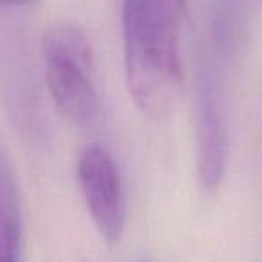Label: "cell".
<instances>
[{
    "mask_svg": "<svg viewBox=\"0 0 262 262\" xmlns=\"http://www.w3.org/2000/svg\"><path fill=\"white\" fill-rule=\"evenodd\" d=\"M45 81L58 110L69 120L88 124L99 113L94 84V51L83 29L58 24L43 36Z\"/></svg>",
    "mask_w": 262,
    "mask_h": 262,
    "instance_id": "7a4b0ae2",
    "label": "cell"
},
{
    "mask_svg": "<svg viewBox=\"0 0 262 262\" xmlns=\"http://www.w3.org/2000/svg\"><path fill=\"white\" fill-rule=\"evenodd\" d=\"M33 0H0V9L4 8H18V6L31 4Z\"/></svg>",
    "mask_w": 262,
    "mask_h": 262,
    "instance_id": "8992f818",
    "label": "cell"
},
{
    "mask_svg": "<svg viewBox=\"0 0 262 262\" xmlns=\"http://www.w3.org/2000/svg\"><path fill=\"white\" fill-rule=\"evenodd\" d=\"M198 167L205 189H219L228 164V129L215 86L205 81L196 99Z\"/></svg>",
    "mask_w": 262,
    "mask_h": 262,
    "instance_id": "277c9868",
    "label": "cell"
},
{
    "mask_svg": "<svg viewBox=\"0 0 262 262\" xmlns=\"http://www.w3.org/2000/svg\"><path fill=\"white\" fill-rule=\"evenodd\" d=\"M81 192L101 237L110 244L120 241L126 228L127 205L113 157L101 146H88L77 164Z\"/></svg>",
    "mask_w": 262,
    "mask_h": 262,
    "instance_id": "3957f363",
    "label": "cell"
},
{
    "mask_svg": "<svg viewBox=\"0 0 262 262\" xmlns=\"http://www.w3.org/2000/svg\"><path fill=\"white\" fill-rule=\"evenodd\" d=\"M185 11L187 0L122 2L126 84L137 108L151 119H167L180 102Z\"/></svg>",
    "mask_w": 262,
    "mask_h": 262,
    "instance_id": "6da1fadb",
    "label": "cell"
},
{
    "mask_svg": "<svg viewBox=\"0 0 262 262\" xmlns=\"http://www.w3.org/2000/svg\"><path fill=\"white\" fill-rule=\"evenodd\" d=\"M22 205L13 167L0 146V262H20Z\"/></svg>",
    "mask_w": 262,
    "mask_h": 262,
    "instance_id": "5b68a950",
    "label": "cell"
}]
</instances>
